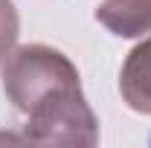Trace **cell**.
Here are the masks:
<instances>
[{
  "label": "cell",
  "instance_id": "cell-1",
  "mask_svg": "<svg viewBox=\"0 0 151 148\" xmlns=\"http://www.w3.org/2000/svg\"><path fill=\"white\" fill-rule=\"evenodd\" d=\"M3 90L23 116V137L38 145L93 148L99 119L90 111L78 70L61 50L47 44L15 47L3 58Z\"/></svg>",
  "mask_w": 151,
  "mask_h": 148
},
{
  "label": "cell",
  "instance_id": "cell-2",
  "mask_svg": "<svg viewBox=\"0 0 151 148\" xmlns=\"http://www.w3.org/2000/svg\"><path fill=\"white\" fill-rule=\"evenodd\" d=\"M119 93L134 113L151 116V35L128 52L119 73Z\"/></svg>",
  "mask_w": 151,
  "mask_h": 148
},
{
  "label": "cell",
  "instance_id": "cell-3",
  "mask_svg": "<svg viewBox=\"0 0 151 148\" xmlns=\"http://www.w3.org/2000/svg\"><path fill=\"white\" fill-rule=\"evenodd\" d=\"M96 20L119 38H139L151 32V0H105Z\"/></svg>",
  "mask_w": 151,
  "mask_h": 148
},
{
  "label": "cell",
  "instance_id": "cell-4",
  "mask_svg": "<svg viewBox=\"0 0 151 148\" xmlns=\"http://www.w3.org/2000/svg\"><path fill=\"white\" fill-rule=\"evenodd\" d=\"M20 32V20H18V9L12 0H0V58H6L15 50V41Z\"/></svg>",
  "mask_w": 151,
  "mask_h": 148
}]
</instances>
